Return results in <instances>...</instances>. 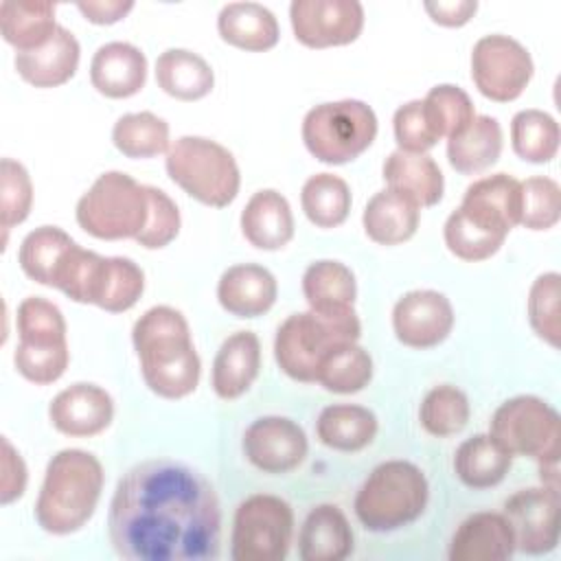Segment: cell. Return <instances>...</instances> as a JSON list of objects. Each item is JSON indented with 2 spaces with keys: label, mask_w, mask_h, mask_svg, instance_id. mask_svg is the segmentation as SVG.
<instances>
[{
  "label": "cell",
  "mask_w": 561,
  "mask_h": 561,
  "mask_svg": "<svg viewBox=\"0 0 561 561\" xmlns=\"http://www.w3.org/2000/svg\"><path fill=\"white\" fill-rule=\"evenodd\" d=\"M55 2L48 0H2L0 33L15 53L44 46L57 31Z\"/></svg>",
  "instance_id": "cell-33"
},
{
  "label": "cell",
  "mask_w": 561,
  "mask_h": 561,
  "mask_svg": "<svg viewBox=\"0 0 561 561\" xmlns=\"http://www.w3.org/2000/svg\"><path fill=\"white\" fill-rule=\"evenodd\" d=\"M131 344L142 379L153 394L182 399L197 388L202 362L182 311L169 305L147 309L134 322Z\"/></svg>",
  "instance_id": "cell-2"
},
{
  "label": "cell",
  "mask_w": 561,
  "mask_h": 561,
  "mask_svg": "<svg viewBox=\"0 0 561 561\" xmlns=\"http://www.w3.org/2000/svg\"><path fill=\"white\" fill-rule=\"evenodd\" d=\"M112 142L127 158H156L171 147L169 123L153 112L123 114L112 127Z\"/></svg>",
  "instance_id": "cell-36"
},
{
  "label": "cell",
  "mask_w": 561,
  "mask_h": 561,
  "mask_svg": "<svg viewBox=\"0 0 561 561\" xmlns=\"http://www.w3.org/2000/svg\"><path fill=\"white\" fill-rule=\"evenodd\" d=\"M373 379V357L357 342L337 344L320 364L318 381L324 390L335 394H355Z\"/></svg>",
  "instance_id": "cell-39"
},
{
  "label": "cell",
  "mask_w": 561,
  "mask_h": 561,
  "mask_svg": "<svg viewBox=\"0 0 561 561\" xmlns=\"http://www.w3.org/2000/svg\"><path fill=\"white\" fill-rule=\"evenodd\" d=\"M147 191H149L147 224L134 241H138L147 250H160L178 237L182 217H180L178 204L162 188L147 184Z\"/></svg>",
  "instance_id": "cell-49"
},
{
  "label": "cell",
  "mask_w": 561,
  "mask_h": 561,
  "mask_svg": "<svg viewBox=\"0 0 561 561\" xmlns=\"http://www.w3.org/2000/svg\"><path fill=\"white\" fill-rule=\"evenodd\" d=\"M294 541V508L272 493L239 502L232 517L230 557L234 561H283Z\"/></svg>",
  "instance_id": "cell-10"
},
{
  "label": "cell",
  "mask_w": 561,
  "mask_h": 561,
  "mask_svg": "<svg viewBox=\"0 0 561 561\" xmlns=\"http://www.w3.org/2000/svg\"><path fill=\"white\" fill-rule=\"evenodd\" d=\"M261 370V342L254 331L230 333L215 359L210 370L213 392L224 401H234L250 390Z\"/></svg>",
  "instance_id": "cell-21"
},
{
  "label": "cell",
  "mask_w": 561,
  "mask_h": 561,
  "mask_svg": "<svg viewBox=\"0 0 561 561\" xmlns=\"http://www.w3.org/2000/svg\"><path fill=\"white\" fill-rule=\"evenodd\" d=\"M18 337L22 344L53 346L66 342V320L61 309L44 296H28L18 305Z\"/></svg>",
  "instance_id": "cell-42"
},
{
  "label": "cell",
  "mask_w": 561,
  "mask_h": 561,
  "mask_svg": "<svg viewBox=\"0 0 561 561\" xmlns=\"http://www.w3.org/2000/svg\"><path fill=\"white\" fill-rule=\"evenodd\" d=\"M430 500V484L421 467L410 460L379 462L357 489L353 511L370 533H392L416 522Z\"/></svg>",
  "instance_id": "cell-5"
},
{
  "label": "cell",
  "mask_w": 561,
  "mask_h": 561,
  "mask_svg": "<svg viewBox=\"0 0 561 561\" xmlns=\"http://www.w3.org/2000/svg\"><path fill=\"white\" fill-rule=\"evenodd\" d=\"M489 434L511 454L533 458L537 467L559 465L561 421L559 412L535 394H517L497 405Z\"/></svg>",
  "instance_id": "cell-9"
},
{
  "label": "cell",
  "mask_w": 561,
  "mask_h": 561,
  "mask_svg": "<svg viewBox=\"0 0 561 561\" xmlns=\"http://www.w3.org/2000/svg\"><path fill=\"white\" fill-rule=\"evenodd\" d=\"M302 142L324 164H346L362 156L377 136V114L359 99L313 105L302 118Z\"/></svg>",
  "instance_id": "cell-8"
},
{
  "label": "cell",
  "mask_w": 561,
  "mask_h": 561,
  "mask_svg": "<svg viewBox=\"0 0 561 561\" xmlns=\"http://www.w3.org/2000/svg\"><path fill=\"white\" fill-rule=\"evenodd\" d=\"M79 59L81 46L77 37L59 24L55 35L44 46L15 53L13 64L26 83L35 88H57L72 79L79 68Z\"/></svg>",
  "instance_id": "cell-23"
},
{
  "label": "cell",
  "mask_w": 561,
  "mask_h": 561,
  "mask_svg": "<svg viewBox=\"0 0 561 561\" xmlns=\"http://www.w3.org/2000/svg\"><path fill=\"white\" fill-rule=\"evenodd\" d=\"M28 480L26 465L20 456V451L9 443V438H2V489H0V502L11 504L13 500H20L24 495Z\"/></svg>",
  "instance_id": "cell-50"
},
{
  "label": "cell",
  "mask_w": 561,
  "mask_h": 561,
  "mask_svg": "<svg viewBox=\"0 0 561 561\" xmlns=\"http://www.w3.org/2000/svg\"><path fill=\"white\" fill-rule=\"evenodd\" d=\"M278 296L276 276L259 263H237L221 272L217 300L224 311L237 318H259L267 313Z\"/></svg>",
  "instance_id": "cell-19"
},
{
  "label": "cell",
  "mask_w": 561,
  "mask_h": 561,
  "mask_svg": "<svg viewBox=\"0 0 561 561\" xmlns=\"http://www.w3.org/2000/svg\"><path fill=\"white\" fill-rule=\"evenodd\" d=\"M502 145L504 136L497 118L476 114L465 129L447 138V160L458 173L476 175L497 162Z\"/></svg>",
  "instance_id": "cell-30"
},
{
  "label": "cell",
  "mask_w": 561,
  "mask_h": 561,
  "mask_svg": "<svg viewBox=\"0 0 561 561\" xmlns=\"http://www.w3.org/2000/svg\"><path fill=\"white\" fill-rule=\"evenodd\" d=\"M559 123L543 110H519L511 118V145L513 151L533 164L550 162L559 151Z\"/></svg>",
  "instance_id": "cell-38"
},
{
  "label": "cell",
  "mask_w": 561,
  "mask_h": 561,
  "mask_svg": "<svg viewBox=\"0 0 561 561\" xmlns=\"http://www.w3.org/2000/svg\"><path fill=\"white\" fill-rule=\"evenodd\" d=\"M77 9L92 24H114L134 9V2L131 0H81L77 2Z\"/></svg>",
  "instance_id": "cell-52"
},
{
  "label": "cell",
  "mask_w": 561,
  "mask_h": 561,
  "mask_svg": "<svg viewBox=\"0 0 561 561\" xmlns=\"http://www.w3.org/2000/svg\"><path fill=\"white\" fill-rule=\"evenodd\" d=\"M48 419L57 432L70 438H90L110 427L114 399L96 383L77 381L53 397Z\"/></svg>",
  "instance_id": "cell-17"
},
{
  "label": "cell",
  "mask_w": 561,
  "mask_h": 561,
  "mask_svg": "<svg viewBox=\"0 0 561 561\" xmlns=\"http://www.w3.org/2000/svg\"><path fill=\"white\" fill-rule=\"evenodd\" d=\"M289 22L296 39L309 48L344 46L364 28V7L357 0H294Z\"/></svg>",
  "instance_id": "cell-12"
},
{
  "label": "cell",
  "mask_w": 561,
  "mask_h": 561,
  "mask_svg": "<svg viewBox=\"0 0 561 561\" xmlns=\"http://www.w3.org/2000/svg\"><path fill=\"white\" fill-rule=\"evenodd\" d=\"M423 101L427 103L443 138H451L454 134L465 129L476 116V110H473V103H471L469 94L462 88L454 85V83L434 85L423 96Z\"/></svg>",
  "instance_id": "cell-48"
},
{
  "label": "cell",
  "mask_w": 561,
  "mask_h": 561,
  "mask_svg": "<svg viewBox=\"0 0 561 561\" xmlns=\"http://www.w3.org/2000/svg\"><path fill=\"white\" fill-rule=\"evenodd\" d=\"M145 291V272L129 256H103L94 302L110 313L131 309Z\"/></svg>",
  "instance_id": "cell-37"
},
{
  "label": "cell",
  "mask_w": 561,
  "mask_h": 561,
  "mask_svg": "<svg viewBox=\"0 0 561 561\" xmlns=\"http://www.w3.org/2000/svg\"><path fill=\"white\" fill-rule=\"evenodd\" d=\"M245 241L259 250H280L294 237V213L285 195L274 188H261L245 202L241 217Z\"/></svg>",
  "instance_id": "cell-24"
},
{
  "label": "cell",
  "mask_w": 561,
  "mask_h": 561,
  "mask_svg": "<svg viewBox=\"0 0 561 561\" xmlns=\"http://www.w3.org/2000/svg\"><path fill=\"white\" fill-rule=\"evenodd\" d=\"M392 131L399 149L410 153H427L443 138L423 99H412L394 110Z\"/></svg>",
  "instance_id": "cell-45"
},
{
  "label": "cell",
  "mask_w": 561,
  "mask_h": 561,
  "mask_svg": "<svg viewBox=\"0 0 561 561\" xmlns=\"http://www.w3.org/2000/svg\"><path fill=\"white\" fill-rule=\"evenodd\" d=\"M423 9L430 13V18L436 24L462 26L478 11V2L476 0H449V2L438 0V2H425Z\"/></svg>",
  "instance_id": "cell-51"
},
{
  "label": "cell",
  "mask_w": 561,
  "mask_h": 561,
  "mask_svg": "<svg viewBox=\"0 0 561 561\" xmlns=\"http://www.w3.org/2000/svg\"><path fill=\"white\" fill-rule=\"evenodd\" d=\"M443 239H445L447 250L456 259L478 263V261L491 259L504 245L506 237H500V234L478 228L473 221H469L465 217V213L460 208H456L445 219Z\"/></svg>",
  "instance_id": "cell-44"
},
{
  "label": "cell",
  "mask_w": 561,
  "mask_h": 561,
  "mask_svg": "<svg viewBox=\"0 0 561 561\" xmlns=\"http://www.w3.org/2000/svg\"><path fill=\"white\" fill-rule=\"evenodd\" d=\"M511 465L513 456L491 434L469 436L454 451V473L473 491L497 486L511 471Z\"/></svg>",
  "instance_id": "cell-29"
},
{
  "label": "cell",
  "mask_w": 561,
  "mask_h": 561,
  "mask_svg": "<svg viewBox=\"0 0 561 561\" xmlns=\"http://www.w3.org/2000/svg\"><path fill=\"white\" fill-rule=\"evenodd\" d=\"M103 482V465L94 454L77 447L57 451L46 465L35 522L44 533L59 537L81 530L96 511Z\"/></svg>",
  "instance_id": "cell-3"
},
{
  "label": "cell",
  "mask_w": 561,
  "mask_h": 561,
  "mask_svg": "<svg viewBox=\"0 0 561 561\" xmlns=\"http://www.w3.org/2000/svg\"><path fill=\"white\" fill-rule=\"evenodd\" d=\"M149 191L125 171H105L79 197L77 224L92 237L136 239L147 224Z\"/></svg>",
  "instance_id": "cell-7"
},
{
  "label": "cell",
  "mask_w": 561,
  "mask_h": 561,
  "mask_svg": "<svg viewBox=\"0 0 561 561\" xmlns=\"http://www.w3.org/2000/svg\"><path fill=\"white\" fill-rule=\"evenodd\" d=\"M515 554V537L504 513L480 511L454 530L449 561H506Z\"/></svg>",
  "instance_id": "cell-18"
},
{
  "label": "cell",
  "mask_w": 561,
  "mask_h": 561,
  "mask_svg": "<svg viewBox=\"0 0 561 561\" xmlns=\"http://www.w3.org/2000/svg\"><path fill=\"white\" fill-rule=\"evenodd\" d=\"M241 447L254 469L280 476L302 465L309 451V440L296 421L280 414H267L254 419L245 427Z\"/></svg>",
  "instance_id": "cell-13"
},
{
  "label": "cell",
  "mask_w": 561,
  "mask_h": 561,
  "mask_svg": "<svg viewBox=\"0 0 561 561\" xmlns=\"http://www.w3.org/2000/svg\"><path fill=\"white\" fill-rule=\"evenodd\" d=\"M504 517L515 537V550L548 554L559 543V491L548 486L519 489L504 500Z\"/></svg>",
  "instance_id": "cell-14"
},
{
  "label": "cell",
  "mask_w": 561,
  "mask_h": 561,
  "mask_svg": "<svg viewBox=\"0 0 561 561\" xmlns=\"http://www.w3.org/2000/svg\"><path fill=\"white\" fill-rule=\"evenodd\" d=\"M33 206V182L26 167L13 158L0 162V226L9 232L22 224Z\"/></svg>",
  "instance_id": "cell-46"
},
{
  "label": "cell",
  "mask_w": 561,
  "mask_h": 561,
  "mask_svg": "<svg viewBox=\"0 0 561 561\" xmlns=\"http://www.w3.org/2000/svg\"><path fill=\"white\" fill-rule=\"evenodd\" d=\"M535 72L528 48L511 35H482L471 48V79L491 101L508 103L522 96Z\"/></svg>",
  "instance_id": "cell-11"
},
{
  "label": "cell",
  "mask_w": 561,
  "mask_h": 561,
  "mask_svg": "<svg viewBox=\"0 0 561 561\" xmlns=\"http://www.w3.org/2000/svg\"><path fill=\"white\" fill-rule=\"evenodd\" d=\"M351 188L335 173L309 175L300 188V206L316 228H337L351 213Z\"/></svg>",
  "instance_id": "cell-35"
},
{
  "label": "cell",
  "mask_w": 561,
  "mask_h": 561,
  "mask_svg": "<svg viewBox=\"0 0 561 561\" xmlns=\"http://www.w3.org/2000/svg\"><path fill=\"white\" fill-rule=\"evenodd\" d=\"M355 548L353 528L335 504L313 506L298 530V557L302 561H342Z\"/></svg>",
  "instance_id": "cell-22"
},
{
  "label": "cell",
  "mask_w": 561,
  "mask_h": 561,
  "mask_svg": "<svg viewBox=\"0 0 561 561\" xmlns=\"http://www.w3.org/2000/svg\"><path fill=\"white\" fill-rule=\"evenodd\" d=\"M421 219V208L405 195L381 188L364 206L362 226L370 241L379 245H399L414 237Z\"/></svg>",
  "instance_id": "cell-26"
},
{
  "label": "cell",
  "mask_w": 561,
  "mask_h": 561,
  "mask_svg": "<svg viewBox=\"0 0 561 561\" xmlns=\"http://www.w3.org/2000/svg\"><path fill=\"white\" fill-rule=\"evenodd\" d=\"M158 88L178 101H199L210 94L215 72L210 64L188 48H167L156 59Z\"/></svg>",
  "instance_id": "cell-32"
},
{
  "label": "cell",
  "mask_w": 561,
  "mask_h": 561,
  "mask_svg": "<svg viewBox=\"0 0 561 561\" xmlns=\"http://www.w3.org/2000/svg\"><path fill=\"white\" fill-rule=\"evenodd\" d=\"M522 210L519 224L528 230H550L561 219V186L548 175H533L519 182Z\"/></svg>",
  "instance_id": "cell-43"
},
{
  "label": "cell",
  "mask_w": 561,
  "mask_h": 561,
  "mask_svg": "<svg viewBox=\"0 0 561 561\" xmlns=\"http://www.w3.org/2000/svg\"><path fill=\"white\" fill-rule=\"evenodd\" d=\"M302 294L313 311H337L355 305L357 280L348 265L335 259H320L302 274Z\"/></svg>",
  "instance_id": "cell-34"
},
{
  "label": "cell",
  "mask_w": 561,
  "mask_h": 561,
  "mask_svg": "<svg viewBox=\"0 0 561 561\" xmlns=\"http://www.w3.org/2000/svg\"><path fill=\"white\" fill-rule=\"evenodd\" d=\"M388 188L405 195L419 208L434 206L443 199L445 178L438 162L430 153H410L394 149L381 167Z\"/></svg>",
  "instance_id": "cell-25"
},
{
  "label": "cell",
  "mask_w": 561,
  "mask_h": 561,
  "mask_svg": "<svg viewBox=\"0 0 561 561\" xmlns=\"http://www.w3.org/2000/svg\"><path fill=\"white\" fill-rule=\"evenodd\" d=\"M77 241L59 226H39L31 230L18 250L22 272L46 287H57L61 270Z\"/></svg>",
  "instance_id": "cell-31"
},
{
  "label": "cell",
  "mask_w": 561,
  "mask_h": 561,
  "mask_svg": "<svg viewBox=\"0 0 561 561\" xmlns=\"http://www.w3.org/2000/svg\"><path fill=\"white\" fill-rule=\"evenodd\" d=\"M147 81V57L129 42H107L96 48L90 61V83L107 99L138 94Z\"/></svg>",
  "instance_id": "cell-20"
},
{
  "label": "cell",
  "mask_w": 561,
  "mask_h": 561,
  "mask_svg": "<svg viewBox=\"0 0 561 561\" xmlns=\"http://www.w3.org/2000/svg\"><path fill=\"white\" fill-rule=\"evenodd\" d=\"M362 322L353 307L337 311H300L287 316L276 329L274 357L294 381L316 383L322 359L344 342H357Z\"/></svg>",
  "instance_id": "cell-4"
},
{
  "label": "cell",
  "mask_w": 561,
  "mask_h": 561,
  "mask_svg": "<svg viewBox=\"0 0 561 561\" xmlns=\"http://www.w3.org/2000/svg\"><path fill=\"white\" fill-rule=\"evenodd\" d=\"M478 228L506 237L519 224L522 186L508 173H493L473 180L458 206Z\"/></svg>",
  "instance_id": "cell-16"
},
{
  "label": "cell",
  "mask_w": 561,
  "mask_h": 561,
  "mask_svg": "<svg viewBox=\"0 0 561 561\" xmlns=\"http://www.w3.org/2000/svg\"><path fill=\"white\" fill-rule=\"evenodd\" d=\"M471 416V405L467 394L451 386L438 383L423 397L419 405V423L421 427L436 438L454 436L465 430Z\"/></svg>",
  "instance_id": "cell-40"
},
{
  "label": "cell",
  "mask_w": 561,
  "mask_h": 561,
  "mask_svg": "<svg viewBox=\"0 0 561 561\" xmlns=\"http://www.w3.org/2000/svg\"><path fill=\"white\" fill-rule=\"evenodd\" d=\"M526 313L530 329L552 348H559L561 337V276L559 272L539 274L526 300Z\"/></svg>",
  "instance_id": "cell-41"
},
{
  "label": "cell",
  "mask_w": 561,
  "mask_h": 561,
  "mask_svg": "<svg viewBox=\"0 0 561 561\" xmlns=\"http://www.w3.org/2000/svg\"><path fill=\"white\" fill-rule=\"evenodd\" d=\"M379 430L373 410L357 403H331L320 410L316 419L318 440L335 451H362L368 447Z\"/></svg>",
  "instance_id": "cell-28"
},
{
  "label": "cell",
  "mask_w": 561,
  "mask_h": 561,
  "mask_svg": "<svg viewBox=\"0 0 561 561\" xmlns=\"http://www.w3.org/2000/svg\"><path fill=\"white\" fill-rule=\"evenodd\" d=\"M164 169L186 195L213 208L232 204L241 186V171L232 151L206 136L173 140L164 153Z\"/></svg>",
  "instance_id": "cell-6"
},
{
  "label": "cell",
  "mask_w": 561,
  "mask_h": 561,
  "mask_svg": "<svg viewBox=\"0 0 561 561\" xmlns=\"http://www.w3.org/2000/svg\"><path fill=\"white\" fill-rule=\"evenodd\" d=\"M15 370L35 386H48L57 381L68 364H70V351L68 344H53V346H33L18 342L13 353Z\"/></svg>",
  "instance_id": "cell-47"
},
{
  "label": "cell",
  "mask_w": 561,
  "mask_h": 561,
  "mask_svg": "<svg viewBox=\"0 0 561 561\" xmlns=\"http://www.w3.org/2000/svg\"><path fill=\"white\" fill-rule=\"evenodd\" d=\"M107 533L127 561H215L221 548V506L197 469L151 458L116 482Z\"/></svg>",
  "instance_id": "cell-1"
},
{
  "label": "cell",
  "mask_w": 561,
  "mask_h": 561,
  "mask_svg": "<svg viewBox=\"0 0 561 561\" xmlns=\"http://www.w3.org/2000/svg\"><path fill=\"white\" fill-rule=\"evenodd\" d=\"M454 318V307L443 291L412 289L392 307V331L403 346L423 351L449 337Z\"/></svg>",
  "instance_id": "cell-15"
},
{
  "label": "cell",
  "mask_w": 561,
  "mask_h": 561,
  "mask_svg": "<svg viewBox=\"0 0 561 561\" xmlns=\"http://www.w3.org/2000/svg\"><path fill=\"white\" fill-rule=\"evenodd\" d=\"M217 31L224 42L250 53L276 46L280 37L276 15L261 2H228L217 15Z\"/></svg>",
  "instance_id": "cell-27"
}]
</instances>
